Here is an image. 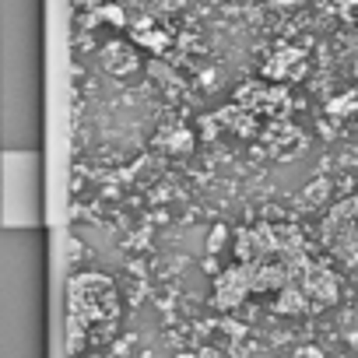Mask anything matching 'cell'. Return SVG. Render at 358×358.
<instances>
[{"mask_svg":"<svg viewBox=\"0 0 358 358\" xmlns=\"http://www.w3.org/2000/svg\"><path fill=\"white\" fill-rule=\"evenodd\" d=\"M71 313L74 327H116L120 316V299L109 278L102 274H81L71 281Z\"/></svg>","mask_w":358,"mask_h":358,"instance_id":"1","label":"cell"},{"mask_svg":"<svg viewBox=\"0 0 358 358\" xmlns=\"http://www.w3.org/2000/svg\"><path fill=\"white\" fill-rule=\"evenodd\" d=\"M106 67H109L113 74H127V71L137 67V57H134L130 46H109V50H106Z\"/></svg>","mask_w":358,"mask_h":358,"instance_id":"4","label":"cell"},{"mask_svg":"<svg viewBox=\"0 0 358 358\" xmlns=\"http://www.w3.org/2000/svg\"><path fill=\"white\" fill-rule=\"evenodd\" d=\"M278 313H285V316H302V313H309V292L299 285V281H288L281 292H278V306H274Z\"/></svg>","mask_w":358,"mask_h":358,"instance_id":"3","label":"cell"},{"mask_svg":"<svg viewBox=\"0 0 358 358\" xmlns=\"http://www.w3.org/2000/svg\"><path fill=\"white\" fill-rule=\"evenodd\" d=\"M250 292H253V264H243V260L236 267L222 271L215 281V302L222 309H236Z\"/></svg>","mask_w":358,"mask_h":358,"instance_id":"2","label":"cell"}]
</instances>
